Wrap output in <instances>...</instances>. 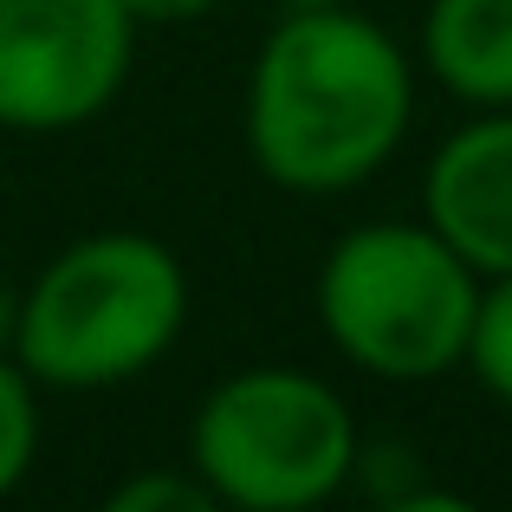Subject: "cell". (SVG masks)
<instances>
[{"label": "cell", "instance_id": "cell-1", "mask_svg": "<svg viewBox=\"0 0 512 512\" xmlns=\"http://www.w3.org/2000/svg\"><path fill=\"white\" fill-rule=\"evenodd\" d=\"M415 124V65L357 7H286L247 72V156L286 195L363 188Z\"/></svg>", "mask_w": 512, "mask_h": 512}, {"label": "cell", "instance_id": "cell-2", "mask_svg": "<svg viewBox=\"0 0 512 512\" xmlns=\"http://www.w3.org/2000/svg\"><path fill=\"white\" fill-rule=\"evenodd\" d=\"M188 325V273L156 234L104 227L59 247L20 292L13 363L46 389H117L156 370Z\"/></svg>", "mask_w": 512, "mask_h": 512}, {"label": "cell", "instance_id": "cell-3", "mask_svg": "<svg viewBox=\"0 0 512 512\" xmlns=\"http://www.w3.org/2000/svg\"><path fill=\"white\" fill-rule=\"evenodd\" d=\"M318 325L376 383H435L461 370L480 273L428 221H363L318 266Z\"/></svg>", "mask_w": 512, "mask_h": 512}, {"label": "cell", "instance_id": "cell-4", "mask_svg": "<svg viewBox=\"0 0 512 512\" xmlns=\"http://www.w3.org/2000/svg\"><path fill=\"white\" fill-rule=\"evenodd\" d=\"M357 415L325 376L292 363H253L201 396L188 422V467L214 506L305 512L357 480Z\"/></svg>", "mask_w": 512, "mask_h": 512}, {"label": "cell", "instance_id": "cell-5", "mask_svg": "<svg viewBox=\"0 0 512 512\" xmlns=\"http://www.w3.org/2000/svg\"><path fill=\"white\" fill-rule=\"evenodd\" d=\"M137 65L124 0H0V130L52 137L104 117Z\"/></svg>", "mask_w": 512, "mask_h": 512}, {"label": "cell", "instance_id": "cell-6", "mask_svg": "<svg viewBox=\"0 0 512 512\" xmlns=\"http://www.w3.org/2000/svg\"><path fill=\"white\" fill-rule=\"evenodd\" d=\"M422 221L480 279L512 273V104L474 111L422 169Z\"/></svg>", "mask_w": 512, "mask_h": 512}, {"label": "cell", "instance_id": "cell-7", "mask_svg": "<svg viewBox=\"0 0 512 512\" xmlns=\"http://www.w3.org/2000/svg\"><path fill=\"white\" fill-rule=\"evenodd\" d=\"M422 65L467 111L512 104V0H428Z\"/></svg>", "mask_w": 512, "mask_h": 512}, {"label": "cell", "instance_id": "cell-8", "mask_svg": "<svg viewBox=\"0 0 512 512\" xmlns=\"http://www.w3.org/2000/svg\"><path fill=\"white\" fill-rule=\"evenodd\" d=\"M467 370L487 396H500L512 409V273L480 279V305H474V331H467Z\"/></svg>", "mask_w": 512, "mask_h": 512}, {"label": "cell", "instance_id": "cell-9", "mask_svg": "<svg viewBox=\"0 0 512 512\" xmlns=\"http://www.w3.org/2000/svg\"><path fill=\"white\" fill-rule=\"evenodd\" d=\"M33 376L0 350V500L26 480L39 454V396H33Z\"/></svg>", "mask_w": 512, "mask_h": 512}, {"label": "cell", "instance_id": "cell-10", "mask_svg": "<svg viewBox=\"0 0 512 512\" xmlns=\"http://www.w3.org/2000/svg\"><path fill=\"white\" fill-rule=\"evenodd\" d=\"M111 512H208L214 493L208 480L195 474V467H143V474H130L124 487H111Z\"/></svg>", "mask_w": 512, "mask_h": 512}, {"label": "cell", "instance_id": "cell-11", "mask_svg": "<svg viewBox=\"0 0 512 512\" xmlns=\"http://www.w3.org/2000/svg\"><path fill=\"white\" fill-rule=\"evenodd\" d=\"M124 7H130L137 26H188V20H201V13H214L221 0H124Z\"/></svg>", "mask_w": 512, "mask_h": 512}, {"label": "cell", "instance_id": "cell-12", "mask_svg": "<svg viewBox=\"0 0 512 512\" xmlns=\"http://www.w3.org/2000/svg\"><path fill=\"white\" fill-rule=\"evenodd\" d=\"M13 325H20V292L0 286V350L13 357Z\"/></svg>", "mask_w": 512, "mask_h": 512}, {"label": "cell", "instance_id": "cell-13", "mask_svg": "<svg viewBox=\"0 0 512 512\" xmlns=\"http://www.w3.org/2000/svg\"><path fill=\"white\" fill-rule=\"evenodd\" d=\"M279 7H350V0H279Z\"/></svg>", "mask_w": 512, "mask_h": 512}]
</instances>
